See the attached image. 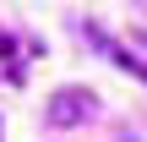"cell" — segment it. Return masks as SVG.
Instances as JSON below:
<instances>
[{"label": "cell", "instance_id": "2", "mask_svg": "<svg viewBox=\"0 0 147 142\" xmlns=\"http://www.w3.org/2000/svg\"><path fill=\"white\" fill-rule=\"evenodd\" d=\"M87 38L98 44V55H104V60H115L120 71H131L136 82H147V60L136 55V49H125V44H120L115 33H104V27H93V22H87Z\"/></svg>", "mask_w": 147, "mask_h": 142}, {"label": "cell", "instance_id": "4", "mask_svg": "<svg viewBox=\"0 0 147 142\" xmlns=\"http://www.w3.org/2000/svg\"><path fill=\"white\" fill-rule=\"evenodd\" d=\"M136 38H142V44H147V33H136Z\"/></svg>", "mask_w": 147, "mask_h": 142}, {"label": "cell", "instance_id": "1", "mask_svg": "<svg viewBox=\"0 0 147 142\" xmlns=\"http://www.w3.org/2000/svg\"><path fill=\"white\" fill-rule=\"evenodd\" d=\"M44 120H49L55 131L87 126V120H98V93H93V88H55V93H49V109H44Z\"/></svg>", "mask_w": 147, "mask_h": 142}, {"label": "cell", "instance_id": "3", "mask_svg": "<svg viewBox=\"0 0 147 142\" xmlns=\"http://www.w3.org/2000/svg\"><path fill=\"white\" fill-rule=\"evenodd\" d=\"M0 60H5V77L11 82H22V60H16V49H11V38L0 33Z\"/></svg>", "mask_w": 147, "mask_h": 142}]
</instances>
